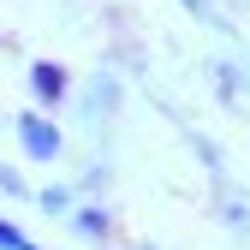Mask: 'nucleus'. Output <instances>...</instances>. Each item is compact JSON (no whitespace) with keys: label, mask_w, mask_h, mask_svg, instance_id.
<instances>
[{"label":"nucleus","mask_w":250,"mask_h":250,"mask_svg":"<svg viewBox=\"0 0 250 250\" xmlns=\"http://www.w3.org/2000/svg\"><path fill=\"white\" fill-rule=\"evenodd\" d=\"M18 143H24L30 161H54L66 137H60V125H54L48 113H18Z\"/></svg>","instance_id":"nucleus-1"},{"label":"nucleus","mask_w":250,"mask_h":250,"mask_svg":"<svg viewBox=\"0 0 250 250\" xmlns=\"http://www.w3.org/2000/svg\"><path fill=\"white\" fill-rule=\"evenodd\" d=\"M30 96H36L42 107H60L72 96V72L60 66V60H36V66H30Z\"/></svg>","instance_id":"nucleus-2"},{"label":"nucleus","mask_w":250,"mask_h":250,"mask_svg":"<svg viewBox=\"0 0 250 250\" xmlns=\"http://www.w3.org/2000/svg\"><path fill=\"white\" fill-rule=\"evenodd\" d=\"M78 232H83V238H113L107 208H78Z\"/></svg>","instance_id":"nucleus-3"},{"label":"nucleus","mask_w":250,"mask_h":250,"mask_svg":"<svg viewBox=\"0 0 250 250\" xmlns=\"http://www.w3.org/2000/svg\"><path fill=\"white\" fill-rule=\"evenodd\" d=\"M36 238H30L24 227H12V221H0V250H30Z\"/></svg>","instance_id":"nucleus-4"},{"label":"nucleus","mask_w":250,"mask_h":250,"mask_svg":"<svg viewBox=\"0 0 250 250\" xmlns=\"http://www.w3.org/2000/svg\"><path fill=\"white\" fill-rule=\"evenodd\" d=\"M0 191H12V197H24V179H18V173H6V167H0Z\"/></svg>","instance_id":"nucleus-5"},{"label":"nucleus","mask_w":250,"mask_h":250,"mask_svg":"<svg viewBox=\"0 0 250 250\" xmlns=\"http://www.w3.org/2000/svg\"><path fill=\"white\" fill-rule=\"evenodd\" d=\"M185 12H197V18H208V0H185Z\"/></svg>","instance_id":"nucleus-6"},{"label":"nucleus","mask_w":250,"mask_h":250,"mask_svg":"<svg viewBox=\"0 0 250 250\" xmlns=\"http://www.w3.org/2000/svg\"><path fill=\"white\" fill-rule=\"evenodd\" d=\"M30 250H42V244H30Z\"/></svg>","instance_id":"nucleus-7"}]
</instances>
